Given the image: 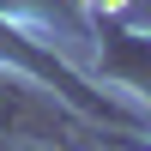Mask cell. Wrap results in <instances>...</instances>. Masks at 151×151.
Instances as JSON below:
<instances>
[{"label":"cell","mask_w":151,"mask_h":151,"mask_svg":"<svg viewBox=\"0 0 151 151\" xmlns=\"http://www.w3.org/2000/svg\"><path fill=\"white\" fill-rule=\"evenodd\" d=\"M115 67L151 91V36H115Z\"/></svg>","instance_id":"1"},{"label":"cell","mask_w":151,"mask_h":151,"mask_svg":"<svg viewBox=\"0 0 151 151\" xmlns=\"http://www.w3.org/2000/svg\"><path fill=\"white\" fill-rule=\"evenodd\" d=\"M91 12H103V18H115V12H127V0H85Z\"/></svg>","instance_id":"2"}]
</instances>
